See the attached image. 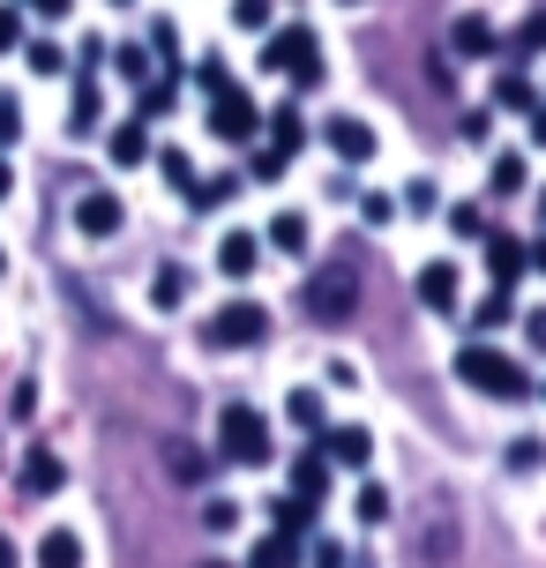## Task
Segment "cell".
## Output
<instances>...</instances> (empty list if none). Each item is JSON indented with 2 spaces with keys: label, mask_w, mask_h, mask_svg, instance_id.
<instances>
[{
  "label": "cell",
  "mask_w": 546,
  "mask_h": 568,
  "mask_svg": "<svg viewBox=\"0 0 546 568\" xmlns=\"http://www.w3.org/2000/svg\"><path fill=\"white\" fill-rule=\"evenodd\" d=\"M457 382H464V389H479V397H494V404H517V397H532L524 367L509 359V352H494L487 337H479V344H464V352H457Z\"/></svg>",
  "instance_id": "6da1fadb"
},
{
  "label": "cell",
  "mask_w": 546,
  "mask_h": 568,
  "mask_svg": "<svg viewBox=\"0 0 546 568\" xmlns=\"http://www.w3.org/2000/svg\"><path fill=\"white\" fill-rule=\"evenodd\" d=\"M262 68H277V75H292L300 90H315V83H322V45H315V30H307V23L270 30V45H262Z\"/></svg>",
  "instance_id": "7a4b0ae2"
},
{
  "label": "cell",
  "mask_w": 546,
  "mask_h": 568,
  "mask_svg": "<svg viewBox=\"0 0 546 568\" xmlns=\"http://www.w3.org/2000/svg\"><path fill=\"white\" fill-rule=\"evenodd\" d=\"M218 449H225V464H270V419L247 397L225 404L218 412Z\"/></svg>",
  "instance_id": "3957f363"
},
{
  "label": "cell",
  "mask_w": 546,
  "mask_h": 568,
  "mask_svg": "<svg viewBox=\"0 0 546 568\" xmlns=\"http://www.w3.org/2000/svg\"><path fill=\"white\" fill-rule=\"evenodd\" d=\"M202 337L218 344V352H255L262 337H270V314H262V300H232V307L210 314V329Z\"/></svg>",
  "instance_id": "277c9868"
},
{
  "label": "cell",
  "mask_w": 546,
  "mask_h": 568,
  "mask_svg": "<svg viewBox=\"0 0 546 568\" xmlns=\"http://www.w3.org/2000/svg\"><path fill=\"white\" fill-rule=\"evenodd\" d=\"M255 98H247V90H210V135L218 142H255Z\"/></svg>",
  "instance_id": "5b68a950"
},
{
  "label": "cell",
  "mask_w": 546,
  "mask_h": 568,
  "mask_svg": "<svg viewBox=\"0 0 546 568\" xmlns=\"http://www.w3.org/2000/svg\"><path fill=\"white\" fill-rule=\"evenodd\" d=\"M352 307H360L352 270H315V277H307V314H315V322H345Z\"/></svg>",
  "instance_id": "8992f818"
},
{
  "label": "cell",
  "mask_w": 546,
  "mask_h": 568,
  "mask_svg": "<svg viewBox=\"0 0 546 568\" xmlns=\"http://www.w3.org/2000/svg\"><path fill=\"white\" fill-rule=\"evenodd\" d=\"M322 142H330L345 165H374V150H382V135H374L360 113H330V120H322Z\"/></svg>",
  "instance_id": "52a82bcc"
},
{
  "label": "cell",
  "mask_w": 546,
  "mask_h": 568,
  "mask_svg": "<svg viewBox=\"0 0 546 568\" xmlns=\"http://www.w3.org/2000/svg\"><path fill=\"white\" fill-rule=\"evenodd\" d=\"M315 449L330 456V464H345V471H360V464L374 456V434H367V426H322V434H315Z\"/></svg>",
  "instance_id": "ba28073f"
},
{
  "label": "cell",
  "mask_w": 546,
  "mask_h": 568,
  "mask_svg": "<svg viewBox=\"0 0 546 568\" xmlns=\"http://www.w3.org/2000/svg\"><path fill=\"white\" fill-rule=\"evenodd\" d=\"M449 53L457 60H494L502 53V30H494L487 16H457V23H449Z\"/></svg>",
  "instance_id": "9c48e42d"
},
{
  "label": "cell",
  "mask_w": 546,
  "mask_h": 568,
  "mask_svg": "<svg viewBox=\"0 0 546 568\" xmlns=\"http://www.w3.org/2000/svg\"><path fill=\"white\" fill-rule=\"evenodd\" d=\"M255 270H262V240H255V232H225V240H218V277L247 284Z\"/></svg>",
  "instance_id": "30bf717a"
},
{
  "label": "cell",
  "mask_w": 546,
  "mask_h": 568,
  "mask_svg": "<svg viewBox=\"0 0 546 568\" xmlns=\"http://www.w3.org/2000/svg\"><path fill=\"white\" fill-rule=\"evenodd\" d=\"M457 300H464L457 262H427V270H419V307H434V314H457Z\"/></svg>",
  "instance_id": "8fae6325"
},
{
  "label": "cell",
  "mask_w": 546,
  "mask_h": 568,
  "mask_svg": "<svg viewBox=\"0 0 546 568\" xmlns=\"http://www.w3.org/2000/svg\"><path fill=\"white\" fill-rule=\"evenodd\" d=\"M75 232H90V240H113V232H120V195L90 187V195L75 202Z\"/></svg>",
  "instance_id": "7c38bea8"
},
{
  "label": "cell",
  "mask_w": 546,
  "mask_h": 568,
  "mask_svg": "<svg viewBox=\"0 0 546 568\" xmlns=\"http://www.w3.org/2000/svg\"><path fill=\"white\" fill-rule=\"evenodd\" d=\"M487 277H494V284L532 277V270H524V240H509V232H487Z\"/></svg>",
  "instance_id": "4fadbf2b"
},
{
  "label": "cell",
  "mask_w": 546,
  "mask_h": 568,
  "mask_svg": "<svg viewBox=\"0 0 546 568\" xmlns=\"http://www.w3.org/2000/svg\"><path fill=\"white\" fill-rule=\"evenodd\" d=\"M105 158H113L120 172H128V165H143V158H150V128H143V120H120L113 135H105Z\"/></svg>",
  "instance_id": "5bb4252c"
},
{
  "label": "cell",
  "mask_w": 546,
  "mask_h": 568,
  "mask_svg": "<svg viewBox=\"0 0 546 568\" xmlns=\"http://www.w3.org/2000/svg\"><path fill=\"white\" fill-rule=\"evenodd\" d=\"M188 292H195V277H188L180 262H165V270L150 277V307H158V314H180V307H188Z\"/></svg>",
  "instance_id": "9a60e30c"
},
{
  "label": "cell",
  "mask_w": 546,
  "mask_h": 568,
  "mask_svg": "<svg viewBox=\"0 0 546 568\" xmlns=\"http://www.w3.org/2000/svg\"><path fill=\"white\" fill-rule=\"evenodd\" d=\"M60 479H68V464H60L53 449H30L23 456V494H60Z\"/></svg>",
  "instance_id": "2e32d148"
},
{
  "label": "cell",
  "mask_w": 546,
  "mask_h": 568,
  "mask_svg": "<svg viewBox=\"0 0 546 568\" xmlns=\"http://www.w3.org/2000/svg\"><path fill=\"white\" fill-rule=\"evenodd\" d=\"M494 105H502V113H532V105H539L532 75H524V68H502V75H494Z\"/></svg>",
  "instance_id": "e0dca14e"
},
{
  "label": "cell",
  "mask_w": 546,
  "mask_h": 568,
  "mask_svg": "<svg viewBox=\"0 0 546 568\" xmlns=\"http://www.w3.org/2000/svg\"><path fill=\"white\" fill-rule=\"evenodd\" d=\"M292 494H300V501H322V494H330V456L322 449H307L292 464Z\"/></svg>",
  "instance_id": "ac0fdd59"
},
{
  "label": "cell",
  "mask_w": 546,
  "mask_h": 568,
  "mask_svg": "<svg viewBox=\"0 0 546 568\" xmlns=\"http://www.w3.org/2000/svg\"><path fill=\"white\" fill-rule=\"evenodd\" d=\"M38 568H83V539H75L68 524L46 531V539H38Z\"/></svg>",
  "instance_id": "d6986e66"
},
{
  "label": "cell",
  "mask_w": 546,
  "mask_h": 568,
  "mask_svg": "<svg viewBox=\"0 0 546 568\" xmlns=\"http://www.w3.org/2000/svg\"><path fill=\"white\" fill-rule=\"evenodd\" d=\"M247 568H300V539H292V531H270V539H255Z\"/></svg>",
  "instance_id": "ffe728a7"
},
{
  "label": "cell",
  "mask_w": 546,
  "mask_h": 568,
  "mask_svg": "<svg viewBox=\"0 0 546 568\" xmlns=\"http://www.w3.org/2000/svg\"><path fill=\"white\" fill-rule=\"evenodd\" d=\"M509 292H517V284H494L487 300H479V314H472V329H479V337H494V329L517 314V300H509Z\"/></svg>",
  "instance_id": "44dd1931"
},
{
  "label": "cell",
  "mask_w": 546,
  "mask_h": 568,
  "mask_svg": "<svg viewBox=\"0 0 546 568\" xmlns=\"http://www.w3.org/2000/svg\"><path fill=\"white\" fill-rule=\"evenodd\" d=\"M300 142H307V120L292 113V105H277V113H270V150H285V158H292Z\"/></svg>",
  "instance_id": "7402d4cb"
},
{
  "label": "cell",
  "mask_w": 546,
  "mask_h": 568,
  "mask_svg": "<svg viewBox=\"0 0 546 568\" xmlns=\"http://www.w3.org/2000/svg\"><path fill=\"white\" fill-rule=\"evenodd\" d=\"M270 247H285V255H307V217H300V210L270 217Z\"/></svg>",
  "instance_id": "603a6c76"
},
{
  "label": "cell",
  "mask_w": 546,
  "mask_h": 568,
  "mask_svg": "<svg viewBox=\"0 0 546 568\" xmlns=\"http://www.w3.org/2000/svg\"><path fill=\"white\" fill-rule=\"evenodd\" d=\"M98 120H105V105H98V90H75V98H68V135H90V128H98Z\"/></svg>",
  "instance_id": "cb8c5ba5"
},
{
  "label": "cell",
  "mask_w": 546,
  "mask_h": 568,
  "mask_svg": "<svg viewBox=\"0 0 546 568\" xmlns=\"http://www.w3.org/2000/svg\"><path fill=\"white\" fill-rule=\"evenodd\" d=\"M487 187H494V195H524V158H517V150H502V158L487 165Z\"/></svg>",
  "instance_id": "d4e9b609"
},
{
  "label": "cell",
  "mask_w": 546,
  "mask_h": 568,
  "mask_svg": "<svg viewBox=\"0 0 546 568\" xmlns=\"http://www.w3.org/2000/svg\"><path fill=\"white\" fill-rule=\"evenodd\" d=\"M285 412H292V426H300V434H322V389H292Z\"/></svg>",
  "instance_id": "484cf974"
},
{
  "label": "cell",
  "mask_w": 546,
  "mask_h": 568,
  "mask_svg": "<svg viewBox=\"0 0 546 568\" xmlns=\"http://www.w3.org/2000/svg\"><path fill=\"white\" fill-rule=\"evenodd\" d=\"M232 187H240L232 172H210V180H195V187H188V202H195V210H218V202H232Z\"/></svg>",
  "instance_id": "4316f807"
},
{
  "label": "cell",
  "mask_w": 546,
  "mask_h": 568,
  "mask_svg": "<svg viewBox=\"0 0 546 568\" xmlns=\"http://www.w3.org/2000/svg\"><path fill=\"white\" fill-rule=\"evenodd\" d=\"M404 210H412V217H434V210H442V187H434L427 172H419V180L404 187Z\"/></svg>",
  "instance_id": "83f0119b"
},
{
  "label": "cell",
  "mask_w": 546,
  "mask_h": 568,
  "mask_svg": "<svg viewBox=\"0 0 546 568\" xmlns=\"http://www.w3.org/2000/svg\"><path fill=\"white\" fill-rule=\"evenodd\" d=\"M232 524H240V501L232 494H210L202 501V531H232Z\"/></svg>",
  "instance_id": "f1b7e54d"
},
{
  "label": "cell",
  "mask_w": 546,
  "mask_h": 568,
  "mask_svg": "<svg viewBox=\"0 0 546 568\" xmlns=\"http://www.w3.org/2000/svg\"><path fill=\"white\" fill-rule=\"evenodd\" d=\"M307 524H315V501H300V494H285V501H277V531H292V539H300Z\"/></svg>",
  "instance_id": "f546056e"
},
{
  "label": "cell",
  "mask_w": 546,
  "mask_h": 568,
  "mask_svg": "<svg viewBox=\"0 0 546 568\" xmlns=\"http://www.w3.org/2000/svg\"><path fill=\"white\" fill-rule=\"evenodd\" d=\"M113 68L128 75V83H150V45H120V53H113Z\"/></svg>",
  "instance_id": "4dcf8cb0"
},
{
  "label": "cell",
  "mask_w": 546,
  "mask_h": 568,
  "mask_svg": "<svg viewBox=\"0 0 546 568\" xmlns=\"http://www.w3.org/2000/svg\"><path fill=\"white\" fill-rule=\"evenodd\" d=\"M539 456H546L539 434H517V442H509V471H539Z\"/></svg>",
  "instance_id": "1f68e13d"
},
{
  "label": "cell",
  "mask_w": 546,
  "mask_h": 568,
  "mask_svg": "<svg viewBox=\"0 0 546 568\" xmlns=\"http://www.w3.org/2000/svg\"><path fill=\"white\" fill-rule=\"evenodd\" d=\"M352 516H360V524H382V516H390V494H382V486H360V501H352Z\"/></svg>",
  "instance_id": "d6a6232c"
},
{
  "label": "cell",
  "mask_w": 546,
  "mask_h": 568,
  "mask_svg": "<svg viewBox=\"0 0 546 568\" xmlns=\"http://www.w3.org/2000/svg\"><path fill=\"white\" fill-rule=\"evenodd\" d=\"M23 60L38 68V75H60V45H53V38H30V45H23Z\"/></svg>",
  "instance_id": "836d02e7"
},
{
  "label": "cell",
  "mask_w": 546,
  "mask_h": 568,
  "mask_svg": "<svg viewBox=\"0 0 546 568\" xmlns=\"http://www.w3.org/2000/svg\"><path fill=\"white\" fill-rule=\"evenodd\" d=\"M517 53H546V8H532L517 30Z\"/></svg>",
  "instance_id": "e575fe53"
},
{
  "label": "cell",
  "mask_w": 546,
  "mask_h": 568,
  "mask_svg": "<svg viewBox=\"0 0 546 568\" xmlns=\"http://www.w3.org/2000/svg\"><path fill=\"white\" fill-rule=\"evenodd\" d=\"M232 23L240 30H270V0H232Z\"/></svg>",
  "instance_id": "d590c367"
},
{
  "label": "cell",
  "mask_w": 546,
  "mask_h": 568,
  "mask_svg": "<svg viewBox=\"0 0 546 568\" xmlns=\"http://www.w3.org/2000/svg\"><path fill=\"white\" fill-rule=\"evenodd\" d=\"M158 165H165V180H173L180 195H188V187H195V165H188V150H165V158H158Z\"/></svg>",
  "instance_id": "8d00e7d4"
},
{
  "label": "cell",
  "mask_w": 546,
  "mask_h": 568,
  "mask_svg": "<svg viewBox=\"0 0 546 568\" xmlns=\"http://www.w3.org/2000/svg\"><path fill=\"white\" fill-rule=\"evenodd\" d=\"M158 113H173V83L150 75V83H143V120H158Z\"/></svg>",
  "instance_id": "74e56055"
},
{
  "label": "cell",
  "mask_w": 546,
  "mask_h": 568,
  "mask_svg": "<svg viewBox=\"0 0 546 568\" xmlns=\"http://www.w3.org/2000/svg\"><path fill=\"white\" fill-rule=\"evenodd\" d=\"M150 53H158V60H180V23H150Z\"/></svg>",
  "instance_id": "f35d334b"
},
{
  "label": "cell",
  "mask_w": 546,
  "mask_h": 568,
  "mask_svg": "<svg viewBox=\"0 0 546 568\" xmlns=\"http://www.w3.org/2000/svg\"><path fill=\"white\" fill-rule=\"evenodd\" d=\"M16 135H23V105L0 98V150H16Z\"/></svg>",
  "instance_id": "ab89813d"
},
{
  "label": "cell",
  "mask_w": 546,
  "mask_h": 568,
  "mask_svg": "<svg viewBox=\"0 0 546 568\" xmlns=\"http://www.w3.org/2000/svg\"><path fill=\"white\" fill-rule=\"evenodd\" d=\"M23 45V8H0V53H16Z\"/></svg>",
  "instance_id": "60d3db41"
},
{
  "label": "cell",
  "mask_w": 546,
  "mask_h": 568,
  "mask_svg": "<svg viewBox=\"0 0 546 568\" xmlns=\"http://www.w3.org/2000/svg\"><path fill=\"white\" fill-rule=\"evenodd\" d=\"M449 225H457L464 240H487V217H479V210H472V202H464V210H449Z\"/></svg>",
  "instance_id": "b9f144b4"
},
{
  "label": "cell",
  "mask_w": 546,
  "mask_h": 568,
  "mask_svg": "<svg viewBox=\"0 0 546 568\" xmlns=\"http://www.w3.org/2000/svg\"><path fill=\"white\" fill-rule=\"evenodd\" d=\"M360 217H367V225H390V217H397V202H390V195H367V202H360Z\"/></svg>",
  "instance_id": "7bdbcfd3"
},
{
  "label": "cell",
  "mask_w": 546,
  "mask_h": 568,
  "mask_svg": "<svg viewBox=\"0 0 546 568\" xmlns=\"http://www.w3.org/2000/svg\"><path fill=\"white\" fill-rule=\"evenodd\" d=\"M285 165H292L285 150H262V158H255V180H285Z\"/></svg>",
  "instance_id": "ee69618b"
},
{
  "label": "cell",
  "mask_w": 546,
  "mask_h": 568,
  "mask_svg": "<svg viewBox=\"0 0 546 568\" xmlns=\"http://www.w3.org/2000/svg\"><path fill=\"white\" fill-rule=\"evenodd\" d=\"M524 344H532V352H546V307L524 314Z\"/></svg>",
  "instance_id": "f6af8a7d"
},
{
  "label": "cell",
  "mask_w": 546,
  "mask_h": 568,
  "mask_svg": "<svg viewBox=\"0 0 546 568\" xmlns=\"http://www.w3.org/2000/svg\"><path fill=\"white\" fill-rule=\"evenodd\" d=\"M315 568H345V546H337V539H315Z\"/></svg>",
  "instance_id": "bcb514c9"
},
{
  "label": "cell",
  "mask_w": 546,
  "mask_h": 568,
  "mask_svg": "<svg viewBox=\"0 0 546 568\" xmlns=\"http://www.w3.org/2000/svg\"><path fill=\"white\" fill-rule=\"evenodd\" d=\"M16 8H30V16H53V23L68 16V0H16Z\"/></svg>",
  "instance_id": "7dc6e473"
},
{
  "label": "cell",
  "mask_w": 546,
  "mask_h": 568,
  "mask_svg": "<svg viewBox=\"0 0 546 568\" xmlns=\"http://www.w3.org/2000/svg\"><path fill=\"white\" fill-rule=\"evenodd\" d=\"M524 270H539V277H546V240H539V247H524Z\"/></svg>",
  "instance_id": "c3c4849f"
},
{
  "label": "cell",
  "mask_w": 546,
  "mask_h": 568,
  "mask_svg": "<svg viewBox=\"0 0 546 568\" xmlns=\"http://www.w3.org/2000/svg\"><path fill=\"white\" fill-rule=\"evenodd\" d=\"M532 142L546 150V105H532Z\"/></svg>",
  "instance_id": "681fc988"
},
{
  "label": "cell",
  "mask_w": 546,
  "mask_h": 568,
  "mask_svg": "<svg viewBox=\"0 0 546 568\" xmlns=\"http://www.w3.org/2000/svg\"><path fill=\"white\" fill-rule=\"evenodd\" d=\"M16 195V165H8V158H0V202Z\"/></svg>",
  "instance_id": "f907efd6"
},
{
  "label": "cell",
  "mask_w": 546,
  "mask_h": 568,
  "mask_svg": "<svg viewBox=\"0 0 546 568\" xmlns=\"http://www.w3.org/2000/svg\"><path fill=\"white\" fill-rule=\"evenodd\" d=\"M0 568H16V539H0Z\"/></svg>",
  "instance_id": "816d5d0a"
},
{
  "label": "cell",
  "mask_w": 546,
  "mask_h": 568,
  "mask_svg": "<svg viewBox=\"0 0 546 568\" xmlns=\"http://www.w3.org/2000/svg\"><path fill=\"white\" fill-rule=\"evenodd\" d=\"M202 568H232V561H202Z\"/></svg>",
  "instance_id": "f5cc1de1"
},
{
  "label": "cell",
  "mask_w": 546,
  "mask_h": 568,
  "mask_svg": "<svg viewBox=\"0 0 546 568\" xmlns=\"http://www.w3.org/2000/svg\"><path fill=\"white\" fill-rule=\"evenodd\" d=\"M113 8H135V0H113Z\"/></svg>",
  "instance_id": "db71d44e"
},
{
  "label": "cell",
  "mask_w": 546,
  "mask_h": 568,
  "mask_svg": "<svg viewBox=\"0 0 546 568\" xmlns=\"http://www.w3.org/2000/svg\"><path fill=\"white\" fill-rule=\"evenodd\" d=\"M539 217H546V195H539Z\"/></svg>",
  "instance_id": "11a10c76"
},
{
  "label": "cell",
  "mask_w": 546,
  "mask_h": 568,
  "mask_svg": "<svg viewBox=\"0 0 546 568\" xmlns=\"http://www.w3.org/2000/svg\"><path fill=\"white\" fill-rule=\"evenodd\" d=\"M539 397H546V389H539Z\"/></svg>",
  "instance_id": "9f6ffc18"
},
{
  "label": "cell",
  "mask_w": 546,
  "mask_h": 568,
  "mask_svg": "<svg viewBox=\"0 0 546 568\" xmlns=\"http://www.w3.org/2000/svg\"><path fill=\"white\" fill-rule=\"evenodd\" d=\"M0 262H8V255H0Z\"/></svg>",
  "instance_id": "6f0895ef"
}]
</instances>
